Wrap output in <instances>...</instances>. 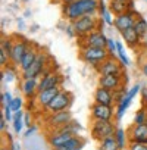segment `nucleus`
<instances>
[{
	"label": "nucleus",
	"instance_id": "obj_1",
	"mask_svg": "<svg viewBox=\"0 0 147 150\" xmlns=\"http://www.w3.org/2000/svg\"><path fill=\"white\" fill-rule=\"evenodd\" d=\"M100 3L99 0H75L69 5H65V16L69 21H77L81 16L86 15H93L97 9H99Z\"/></svg>",
	"mask_w": 147,
	"mask_h": 150
},
{
	"label": "nucleus",
	"instance_id": "obj_2",
	"mask_svg": "<svg viewBox=\"0 0 147 150\" xmlns=\"http://www.w3.org/2000/svg\"><path fill=\"white\" fill-rule=\"evenodd\" d=\"M81 59L90 65L99 66L103 60H106L109 57V50L106 47H88V46H83L81 47V53H80Z\"/></svg>",
	"mask_w": 147,
	"mask_h": 150
},
{
	"label": "nucleus",
	"instance_id": "obj_3",
	"mask_svg": "<svg viewBox=\"0 0 147 150\" xmlns=\"http://www.w3.org/2000/svg\"><path fill=\"white\" fill-rule=\"evenodd\" d=\"M115 125L112 121H102V119H93L91 124V135L97 141H103L105 138L115 135Z\"/></svg>",
	"mask_w": 147,
	"mask_h": 150
},
{
	"label": "nucleus",
	"instance_id": "obj_4",
	"mask_svg": "<svg viewBox=\"0 0 147 150\" xmlns=\"http://www.w3.org/2000/svg\"><path fill=\"white\" fill-rule=\"evenodd\" d=\"M72 27H74V31H75L77 35H80V37L84 38L86 35H88L93 31H96V28H97V19L93 15H86V16L78 18L77 21H74L72 22Z\"/></svg>",
	"mask_w": 147,
	"mask_h": 150
},
{
	"label": "nucleus",
	"instance_id": "obj_5",
	"mask_svg": "<svg viewBox=\"0 0 147 150\" xmlns=\"http://www.w3.org/2000/svg\"><path fill=\"white\" fill-rule=\"evenodd\" d=\"M72 103V94L66 90H60L56 97L52 100V103L44 108L47 113H56V112H62V110H68L69 106Z\"/></svg>",
	"mask_w": 147,
	"mask_h": 150
},
{
	"label": "nucleus",
	"instance_id": "obj_6",
	"mask_svg": "<svg viewBox=\"0 0 147 150\" xmlns=\"http://www.w3.org/2000/svg\"><path fill=\"white\" fill-rule=\"evenodd\" d=\"M72 122V113L69 110H62V112H56V113H49V116L46 118V124L47 127L53 131L66 127L68 124Z\"/></svg>",
	"mask_w": 147,
	"mask_h": 150
},
{
	"label": "nucleus",
	"instance_id": "obj_7",
	"mask_svg": "<svg viewBox=\"0 0 147 150\" xmlns=\"http://www.w3.org/2000/svg\"><path fill=\"white\" fill-rule=\"evenodd\" d=\"M46 63H47V54L43 53V52L38 53L37 57H35V60L33 62V65H31L27 71L22 72L24 80H25V78H38L40 75H43L44 68H46Z\"/></svg>",
	"mask_w": 147,
	"mask_h": 150
},
{
	"label": "nucleus",
	"instance_id": "obj_8",
	"mask_svg": "<svg viewBox=\"0 0 147 150\" xmlns=\"http://www.w3.org/2000/svg\"><path fill=\"white\" fill-rule=\"evenodd\" d=\"M62 83V77L59 72H53V71H44L41 75V80L38 81V93L44 91L47 88H53V87H59Z\"/></svg>",
	"mask_w": 147,
	"mask_h": 150
},
{
	"label": "nucleus",
	"instance_id": "obj_9",
	"mask_svg": "<svg viewBox=\"0 0 147 150\" xmlns=\"http://www.w3.org/2000/svg\"><path fill=\"white\" fill-rule=\"evenodd\" d=\"M115 116V110L112 106L99 105L94 103L91 106V118L93 119H102V121H112Z\"/></svg>",
	"mask_w": 147,
	"mask_h": 150
},
{
	"label": "nucleus",
	"instance_id": "obj_10",
	"mask_svg": "<svg viewBox=\"0 0 147 150\" xmlns=\"http://www.w3.org/2000/svg\"><path fill=\"white\" fill-rule=\"evenodd\" d=\"M97 71L100 74V77H102V75H122L121 65L115 59H110V57H107L106 60H103L97 66Z\"/></svg>",
	"mask_w": 147,
	"mask_h": 150
},
{
	"label": "nucleus",
	"instance_id": "obj_11",
	"mask_svg": "<svg viewBox=\"0 0 147 150\" xmlns=\"http://www.w3.org/2000/svg\"><path fill=\"white\" fill-rule=\"evenodd\" d=\"M135 24V18H134V13L132 12H125V13H121V15H116L115 21H113V25L115 28L119 31V33H124L129 28H132Z\"/></svg>",
	"mask_w": 147,
	"mask_h": 150
},
{
	"label": "nucleus",
	"instance_id": "obj_12",
	"mask_svg": "<svg viewBox=\"0 0 147 150\" xmlns=\"http://www.w3.org/2000/svg\"><path fill=\"white\" fill-rule=\"evenodd\" d=\"M128 141L147 144V124H143V125L132 124L128 129Z\"/></svg>",
	"mask_w": 147,
	"mask_h": 150
},
{
	"label": "nucleus",
	"instance_id": "obj_13",
	"mask_svg": "<svg viewBox=\"0 0 147 150\" xmlns=\"http://www.w3.org/2000/svg\"><path fill=\"white\" fill-rule=\"evenodd\" d=\"M83 46H88V47H106L107 49V38L105 37V34L102 31H93L91 34L84 37Z\"/></svg>",
	"mask_w": 147,
	"mask_h": 150
},
{
	"label": "nucleus",
	"instance_id": "obj_14",
	"mask_svg": "<svg viewBox=\"0 0 147 150\" xmlns=\"http://www.w3.org/2000/svg\"><path fill=\"white\" fill-rule=\"evenodd\" d=\"M140 91V84H135L134 87H131V90L127 93V96L124 97V100L118 105V109H116V112H115V118L118 119V121H121V118L124 116V113H125V110L128 109V106H129V103H131V100L135 97V94Z\"/></svg>",
	"mask_w": 147,
	"mask_h": 150
},
{
	"label": "nucleus",
	"instance_id": "obj_15",
	"mask_svg": "<svg viewBox=\"0 0 147 150\" xmlns=\"http://www.w3.org/2000/svg\"><path fill=\"white\" fill-rule=\"evenodd\" d=\"M121 84H122V75H102L99 80V86L110 91L119 90Z\"/></svg>",
	"mask_w": 147,
	"mask_h": 150
},
{
	"label": "nucleus",
	"instance_id": "obj_16",
	"mask_svg": "<svg viewBox=\"0 0 147 150\" xmlns=\"http://www.w3.org/2000/svg\"><path fill=\"white\" fill-rule=\"evenodd\" d=\"M60 90H62V88H60V86H59V87L47 88V90H44V91L37 93V96H35L37 105H38V106H41V108H47V106L52 103V100L56 97V94H57Z\"/></svg>",
	"mask_w": 147,
	"mask_h": 150
},
{
	"label": "nucleus",
	"instance_id": "obj_17",
	"mask_svg": "<svg viewBox=\"0 0 147 150\" xmlns=\"http://www.w3.org/2000/svg\"><path fill=\"white\" fill-rule=\"evenodd\" d=\"M28 49H30V44L24 40H19V41L13 43V47H12V52H11V60L15 65L19 66V63H21V60H22V57H24V54L27 53Z\"/></svg>",
	"mask_w": 147,
	"mask_h": 150
},
{
	"label": "nucleus",
	"instance_id": "obj_18",
	"mask_svg": "<svg viewBox=\"0 0 147 150\" xmlns=\"http://www.w3.org/2000/svg\"><path fill=\"white\" fill-rule=\"evenodd\" d=\"M94 102L99 103V105L113 106V103H115V94H113V91H110L107 88L99 87L96 90V93H94Z\"/></svg>",
	"mask_w": 147,
	"mask_h": 150
},
{
	"label": "nucleus",
	"instance_id": "obj_19",
	"mask_svg": "<svg viewBox=\"0 0 147 150\" xmlns=\"http://www.w3.org/2000/svg\"><path fill=\"white\" fill-rule=\"evenodd\" d=\"M21 91L25 97H33L35 93H38V81L37 78H25L21 84Z\"/></svg>",
	"mask_w": 147,
	"mask_h": 150
},
{
	"label": "nucleus",
	"instance_id": "obj_20",
	"mask_svg": "<svg viewBox=\"0 0 147 150\" xmlns=\"http://www.w3.org/2000/svg\"><path fill=\"white\" fill-rule=\"evenodd\" d=\"M121 34H122V37H124V40H125V43H127L128 46L137 47L138 44H141V38H143V37H140V34L135 31L134 27L129 28V30H127V31H124V33H121Z\"/></svg>",
	"mask_w": 147,
	"mask_h": 150
},
{
	"label": "nucleus",
	"instance_id": "obj_21",
	"mask_svg": "<svg viewBox=\"0 0 147 150\" xmlns=\"http://www.w3.org/2000/svg\"><path fill=\"white\" fill-rule=\"evenodd\" d=\"M37 54H38V52H37L35 49H33V47H30V49L27 50V53L24 54V57H22V60H21V63H19V68L22 69V72L27 71V69L33 65V62L35 60Z\"/></svg>",
	"mask_w": 147,
	"mask_h": 150
},
{
	"label": "nucleus",
	"instance_id": "obj_22",
	"mask_svg": "<svg viewBox=\"0 0 147 150\" xmlns=\"http://www.w3.org/2000/svg\"><path fill=\"white\" fill-rule=\"evenodd\" d=\"M110 12H113L115 15H121L128 12V2L125 0H110Z\"/></svg>",
	"mask_w": 147,
	"mask_h": 150
},
{
	"label": "nucleus",
	"instance_id": "obj_23",
	"mask_svg": "<svg viewBox=\"0 0 147 150\" xmlns=\"http://www.w3.org/2000/svg\"><path fill=\"white\" fill-rule=\"evenodd\" d=\"M83 140L78 137V135H74L62 149H59V150H81V147H83Z\"/></svg>",
	"mask_w": 147,
	"mask_h": 150
},
{
	"label": "nucleus",
	"instance_id": "obj_24",
	"mask_svg": "<svg viewBox=\"0 0 147 150\" xmlns=\"http://www.w3.org/2000/svg\"><path fill=\"white\" fill-rule=\"evenodd\" d=\"M100 150H121L119 146H118V141L113 137H109V138H105L103 141H100Z\"/></svg>",
	"mask_w": 147,
	"mask_h": 150
},
{
	"label": "nucleus",
	"instance_id": "obj_25",
	"mask_svg": "<svg viewBox=\"0 0 147 150\" xmlns=\"http://www.w3.org/2000/svg\"><path fill=\"white\" fill-rule=\"evenodd\" d=\"M115 138H116L118 146H119L121 150H124L125 147H128V146H127V131H124L122 128H116V131H115Z\"/></svg>",
	"mask_w": 147,
	"mask_h": 150
},
{
	"label": "nucleus",
	"instance_id": "obj_26",
	"mask_svg": "<svg viewBox=\"0 0 147 150\" xmlns=\"http://www.w3.org/2000/svg\"><path fill=\"white\" fill-rule=\"evenodd\" d=\"M134 28L140 34V37L147 35V21L144 18H137L135 19V24H134Z\"/></svg>",
	"mask_w": 147,
	"mask_h": 150
},
{
	"label": "nucleus",
	"instance_id": "obj_27",
	"mask_svg": "<svg viewBox=\"0 0 147 150\" xmlns=\"http://www.w3.org/2000/svg\"><path fill=\"white\" fill-rule=\"evenodd\" d=\"M22 125H24V119H22V112H15V116H13V129L16 134L21 132L22 129Z\"/></svg>",
	"mask_w": 147,
	"mask_h": 150
},
{
	"label": "nucleus",
	"instance_id": "obj_28",
	"mask_svg": "<svg viewBox=\"0 0 147 150\" xmlns=\"http://www.w3.org/2000/svg\"><path fill=\"white\" fill-rule=\"evenodd\" d=\"M146 121H147V112L144 109H138L135 112V116H134V124L143 125V124H146Z\"/></svg>",
	"mask_w": 147,
	"mask_h": 150
},
{
	"label": "nucleus",
	"instance_id": "obj_29",
	"mask_svg": "<svg viewBox=\"0 0 147 150\" xmlns=\"http://www.w3.org/2000/svg\"><path fill=\"white\" fill-rule=\"evenodd\" d=\"M99 8H100V13H102V16H103V21H105L107 25H112L115 19H112V15H110V13H109V11L106 9L105 3H103V2H100V6H99Z\"/></svg>",
	"mask_w": 147,
	"mask_h": 150
},
{
	"label": "nucleus",
	"instance_id": "obj_30",
	"mask_svg": "<svg viewBox=\"0 0 147 150\" xmlns=\"http://www.w3.org/2000/svg\"><path fill=\"white\" fill-rule=\"evenodd\" d=\"M116 46H118L116 52H118V54H119V59H121L122 65H124V66H128V65H129V60H128V57H127V53H125V50H124L122 43H116Z\"/></svg>",
	"mask_w": 147,
	"mask_h": 150
},
{
	"label": "nucleus",
	"instance_id": "obj_31",
	"mask_svg": "<svg viewBox=\"0 0 147 150\" xmlns=\"http://www.w3.org/2000/svg\"><path fill=\"white\" fill-rule=\"evenodd\" d=\"M9 59H11L9 53H8V52L3 49V47H0V66H2L3 69H5V66H8Z\"/></svg>",
	"mask_w": 147,
	"mask_h": 150
},
{
	"label": "nucleus",
	"instance_id": "obj_32",
	"mask_svg": "<svg viewBox=\"0 0 147 150\" xmlns=\"http://www.w3.org/2000/svg\"><path fill=\"white\" fill-rule=\"evenodd\" d=\"M128 150H147V144L137 143V141H128Z\"/></svg>",
	"mask_w": 147,
	"mask_h": 150
},
{
	"label": "nucleus",
	"instance_id": "obj_33",
	"mask_svg": "<svg viewBox=\"0 0 147 150\" xmlns=\"http://www.w3.org/2000/svg\"><path fill=\"white\" fill-rule=\"evenodd\" d=\"M11 108H12V110L13 112H19L21 110V108H22V99L21 97H15L12 102H11V105H9Z\"/></svg>",
	"mask_w": 147,
	"mask_h": 150
},
{
	"label": "nucleus",
	"instance_id": "obj_34",
	"mask_svg": "<svg viewBox=\"0 0 147 150\" xmlns=\"http://www.w3.org/2000/svg\"><path fill=\"white\" fill-rule=\"evenodd\" d=\"M12 108L9 106V105H3V115H5V118L8 119V121H13V116H12Z\"/></svg>",
	"mask_w": 147,
	"mask_h": 150
},
{
	"label": "nucleus",
	"instance_id": "obj_35",
	"mask_svg": "<svg viewBox=\"0 0 147 150\" xmlns=\"http://www.w3.org/2000/svg\"><path fill=\"white\" fill-rule=\"evenodd\" d=\"M116 49H118V46H116V41H115L113 38H107V50H109V53H113V52H116Z\"/></svg>",
	"mask_w": 147,
	"mask_h": 150
},
{
	"label": "nucleus",
	"instance_id": "obj_36",
	"mask_svg": "<svg viewBox=\"0 0 147 150\" xmlns=\"http://www.w3.org/2000/svg\"><path fill=\"white\" fill-rule=\"evenodd\" d=\"M12 100H13V99H12V96H11L9 91H6V93L2 94V103H3V105H11Z\"/></svg>",
	"mask_w": 147,
	"mask_h": 150
},
{
	"label": "nucleus",
	"instance_id": "obj_37",
	"mask_svg": "<svg viewBox=\"0 0 147 150\" xmlns=\"http://www.w3.org/2000/svg\"><path fill=\"white\" fill-rule=\"evenodd\" d=\"M6 118H5V115H3V112H2V115H0V131H5L6 129Z\"/></svg>",
	"mask_w": 147,
	"mask_h": 150
},
{
	"label": "nucleus",
	"instance_id": "obj_38",
	"mask_svg": "<svg viewBox=\"0 0 147 150\" xmlns=\"http://www.w3.org/2000/svg\"><path fill=\"white\" fill-rule=\"evenodd\" d=\"M141 99H143V103L147 106V87L141 90Z\"/></svg>",
	"mask_w": 147,
	"mask_h": 150
},
{
	"label": "nucleus",
	"instance_id": "obj_39",
	"mask_svg": "<svg viewBox=\"0 0 147 150\" xmlns=\"http://www.w3.org/2000/svg\"><path fill=\"white\" fill-rule=\"evenodd\" d=\"M141 74L147 78V60H144V62L141 63Z\"/></svg>",
	"mask_w": 147,
	"mask_h": 150
},
{
	"label": "nucleus",
	"instance_id": "obj_40",
	"mask_svg": "<svg viewBox=\"0 0 147 150\" xmlns=\"http://www.w3.org/2000/svg\"><path fill=\"white\" fill-rule=\"evenodd\" d=\"M24 124L25 125H31V116H30V113H25V116H24Z\"/></svg>",
	"mask_w": 147,
	"mask_h": 150
},
{
	"label": "nucleus",
	"instance_id": "obj_41",
	"mask_svg": "<svg viewBox=\"0 0 147 150\" xmlns=\"http://www.w3.org/2000/svg\"><path fill=\"white\" fill-rule=\"evenodd\" d=\"M34 131H35V128H34V127H31V128L28 127V129H27V132H25V137H30V135H31Z\"/></svg>",
	"mask_w": 147,
	"mask_h": 150
},
{
	"label": "nucleus",
	"instance_id": "obj_42",
	"mask_svg": "<svg viewBox=\"0 0 147 150\" xmlns=\"http://www.w3.org/2000/svg\"><path fill=\"white\" fill-rule=\"evenodd\" d=\"M141 46H143L144 49H147V35H144V37L141 38Z\"/></svg>",
	"mask_w": 147,
	"mask_h": 150
},
{
	"label": "nucleus",
	"instance_id": "obj_43",
	"mask_svg": "<svg viewBox=\"0 0 147 150\" xmlns=\"http://www.w3.org/2000/svg\"><path fill=\"white\" fill-rule=\"evenodd\" d=\"M62 2H63L65 5H69V3H72V2H75V0H62Z\"/></svg>",
	"mask_w": 147,
	"mask_h": 150
},
{
	"label": "nucleus",
	"instance_id": "obj_44",
	"mask_svg": "<svg viewBox=\"0 0 147 150\" xmlns=\"http://www.w3.org/2000/svg\"><path fill=\"white\" fill-rule=\"evenodd\" d=\"M125 2H129V0H125Z\"/></svg>",
	"mask_w": 147,
	"mask_h": 150
},
{
	"label": "nucleus",
	"instance_id": "obj_45",
	"mask_svg": "<svg viewBox=\"0 0 147 150\" xmlns=\"http://www.w3.org/2000/svg\"><path fill=\"white\" fill-rule=\"evenodd\" d=\"M146 124H147V121H146Z\"/></svg>",
	"mask_w": 147,
	"mask_h": 150
},
{
	"label": "nucleus",
	"instance_id": "obj_46",
	"mask_svg": "<svg viewBox=\"0 0 147 150\" xmlns=\"http://www.w3.org/2000/svg\"><path fill=\"white\" fill-rule=\"evenodd\" d=\"M124 150H125V149H124Z\"/></svg>",
	"mask_w": 147,
	"mask_h": 150
}]
</instances>
